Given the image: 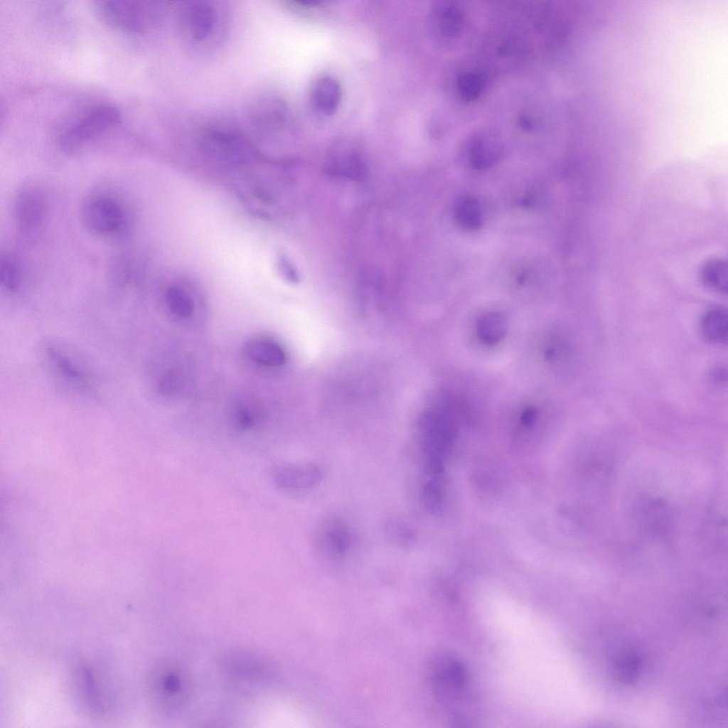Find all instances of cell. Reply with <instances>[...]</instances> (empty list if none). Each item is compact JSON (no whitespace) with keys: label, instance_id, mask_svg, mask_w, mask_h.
Here are the masks:
<instances>
[{"label":"cell","instance_id":"obj_4","mask_svg":"<svg viewBox=\"0 0 728 728\" xmlns=\"http://www.w3.org/2000/svg\"><path fill=\"white\" fill-rule=\"evenodd\" d=\"M420 441L424 458L443 460L453 442L455 427L446 407H437L424 412L419 422Z\"/></svg>","mask_w":728,"mask_h":728},{"label":"cell","instance_id":"obj_28","mask_svg":"<svg viewBox=\"0 0 728 728\" xmlns=\"http://www.w3.org/2000/svg\"><path fill=\"white\" fill-rule=\"evenodd\" d=\"M181 386L179 377L174 373L164 375L158 383L159 391L164 395H172L177 392Z\"/></svg>","mask_w":728,"mask_h":728},{"label":"cell","instance_id":"obj_24","mask_svg":"<svg viewBox=\"0 0 728 728\" xmlns=\"http://www.w3.org/2000/svg\"><path fill=\"white\" fill-rule=\"evenodd\" d=\"M0 278L6 290L11 293L18 290L21 282L19 270L15 262L7 257L1 259Z\"/></svg>","mask_w":728,"mask_h":728},{"label":"cell","instance_id":"obj_13","mask_svg":"<svg viewBox=\"0 0 728 728\" xmlns=\"http://www.w3.org/2000/svg\"><path fill=\"white\" fill-rule=\"evenodd\" d=\"M76 677L77 694L84 706L93 714H102L105 706L103 688L94 671L87 666H82Z\"/></svg>","mask_w":728,"mask_h":728},{"label":"cell","instance_id":"obj_1","mask_svg":"<svg viewBox=\"0 0 728 728\" xmlns=\"http://www.w3.org/2000/svg\"><path fill=\"white\" fill-rule=\"evenodd\" d=\"M430 681L437 698L451 712L471 701V679L461 659L451 651H441L433 659Z\"/></svg>","mask_w":728,"mask_h":728},{"label":"cell","instance_id":"obj_3","mask_svg":"<svg viewBox=\"0 0 728 728\" xmlns=\"http://www.w3.org/2000/svg\"><path fill=\"white\" fill-rule=\"evenodd\" d=\"M95 11L109 27L126 33L143 31L154 18V8L146 3L129 1H99Z\"/></svg>","mask_w":728,"mask_h":728},{"label":"cell","instance_id":"obj_17","mask_svg":"<svg viewBox=\"0 0 728 728\" xmlns=\"http://www.w3.org/2000/svg\"><path fill=\"white\" fill-rule=\"evenodd\" d=\"M47 355L55 368L68 380L85 390L91 389L87 375L68 355L53 346L47 349Z\"/></svg>","mask_w":728,"mask_h":728},{"label":"cell","instance_id":"obj_26","mask_svg":"<svg viewBox=\"0 0 728 728\" xmlns=\"http://www.w3.org/2000/svg\"><path fill=\"white\" fill-rule=\"evenodd\" d=\"M332 168L336 174L350 178L358 177L363 171L362 162L355 156H347L338 161Z\"/></svg>","mask_w":728,"mask_h":728},{"label":"cell","instance_id":"obj_5","mask_svg":"<svg viewBox=\"0 0 728 728\" xmlns=\"http://www.w3.org/2000/svg\"><path fill=\"white\" fill-rule=\"evenodd\" d=\"M218 22L216 8L207 1H190L180 11V24L185 37L194 44L208 41Z\"/></svg>","mask_w":728,"mask_h":728},{"label":"cell","instance_id":"obj_14","mask_svg":"<svg viewBox=\"0 0 728 728\" xmlns=\"http://www.w3.org/2000/svg\"><path fill=\"white\" fill-rule=\"evenodd\" d=\"M456 223L463 228L474 230L481 228L485 220L484 207L475 196H464L458 200L454 208Z\"/></svg>","mask_w":728,"mask_h":728},{"label":"cell","instance_id":"obj_11","mask_svg":"<svg viewBox=\"0 0 728 728\" xmlns=\"http://www.w3.org/2000/svg\"><path fill=\"white\" fill-rule=\"evenodd\" d=\"M464 22L462 10L450 2L438 3L433 6L429 14L432 33L441 40L451 39L459 34Z\"/></svg>","mask_w":728,"mask_h":728},{"label":"cell","instance_id":"obj_12","mask_svg":"<svg viewBox=\"0 0 728 728\" xmlns=\"http://www.w3.org/2000/svg\"><path fill=\"white\" fill-rule=\"evenodd\" d=\"M342 97L338 81L330 76L318 77L310 90V104L315 112L321 115L330 116L338 109Z\"/></svg>","mask_w":728,"mask_h":728},{"label":"cell","instance_id":"obj_21","mask_svg":"<svg viewBox=\"0 0 728 728\" xmlns=\"http://www.w3.org/2000/svg\"><path fill=\"white\" fill-rule=\"evenodd\" d=\"M615 675L618 681L625 685L634 682L641 673V660L635 653L628 652L619 656L615 662Z\"/></svg>","mask_w":728,"mask_h":728},{"label":"cell","instance_id":"obj_20","mask_svg":"<svg viewBox=\"0 0 728 728\" xmlns=\"http://www.w3.org/2000/svg\"><path fill=\"white\" fill-rule=\"evenodd\" d=\"M165 301L170 311L178 317L188 318L194 311L193 299L180 287H169L166 291Z\"/></svg>","mask_w":728,"mask_h":728},{"label":"cell","instance_id":"obj_6","mask_svg":"<svg viewBox=\"0 0 728 728\" xmlns=\"http://www.w3.org/2000/svg\"><path fill=\"white\" fill-rule=\"evenodd\" d=\"M202 134L201 146L211 156L223 160L237 161L245 158L250 152L247 141L235 129L210 128Z\"/></svg>","mask_w":728,"mask_h":728},{"label":"cell","instance_id":"obj_25","mask_svg":"<svg viewBox=\"0 0 728 728\" xmlns=\"http://www.w3.org/2000/svg\"><path fill=\"white\" fill-rule=\"evenodd\" d=\"M234 415L237 426L242 430L250 429L259 422V412L250 404L240 403Z\"/></svg>","mask_w":728,"mask_h":728},{"label":"cell","instance_id":"obj_16","mask_svg":"<svg viewBox=\"0 0 728 728\" xmlns=\"http://www.w3.org/2000/svg\"><path fill=\"white\" fill-rule=\"evenodd\" d=\"M700 328L705 338L714 343H724L727 341L728 321L727 310L714 307L705 313Z\"/></svg>","mask_w":728,"mask_h":728},{"label":"cell","instance_id":"obj_19","mask_svg":"<svg viewBox=\"0 0 728 728\" xmlns=\"http://www.w3.org/2000/svg\"><path fill=\"white\" fill-rule=\"evenodd\" d=\"M476 328L480 341L486 345L493 346L503 339L507 326L500 313L491 311L479 318Z\"/></svg>","mask_w":728,"mask_h":728},{"label":"cell","instance_id":"obj_22","mask_svg":"<svg viewBox=\"0 0 728 728\" xmlns=\"http://www.w3.org/2000/svg\"><path fill=\"white\" fill-rule=\"evenodd\" d=\"M325 541L328 547L338 554L344 553L350 543V535L347 528L340 522L332 523L326 530Z\"/></svg>","mask_w":728,"mask_h":728},{"label":"cell","instance_id":"obj_27","mask_svg":"<svg viewBox=\"0 0 728 728\" xmlns=\"http://www.w3.org/2000/svg\"><path fill=\"white\" fill-rule=\"evenodd\" d=\"M387 530L391 537L401 544H409L412 542L414 534L412 530L405 523L397 520L387 524Z\"/></svg>","mask_w":728,"mask_h":728},{"label":"cell","instance_id":"obj_9","mask_svg":"<svg viewBox=\"0 0 728 728\" xmlns=\"http://www.w3.org/2000/svg\"><path fill=\"white\" fill-rule=\"evenodd\" d=\"M83 219L87 228L99 235H109L119 230L123 212L119 204L109 198H98L87 204Z\"/></svg>","mask_w":728,"mask_h":728},{"label":"cell","instance_id":"obj_10","mask_svg":"<svg viewBox=\"0 0 728 728\" xmlns=\"http://www.w3.org/2000/svg\"><path fill=\"white\" fill-rule=\"evenodd\" d=\"M47 205L44 196L33 189L23 191L15 205V218L19 230L31 235L41 230L46 217Z\"/></svg>","mask_w":728,"mask_h":728},{"label":"cell","instance_id":"obj_2","mask_svg":"<svg viewBox=\"0 0 728 728\" xmlns=\"http://www.w3.org/2000/svg\"><path fill=\"white\" fill-rule=\"evenodd\" d=\"M119 119L120 113L117 107L111 105H98L62 133L60 145L64 151H75L107 132Z\"/></svg>","mask_w":728,"mask_h":728},{"label":"cell","instance_id":"obj_30","mask_svg":"<svg viewBox=\"0 0 728 728\" xmlns=\"http://www.w3.org/2000/svg\"><path fill=\"white\" fill-rule=\"evenodd\" d=\"M520 124L521 127L525 130H529L531 128V122L527 118L522 119Z\"/></svg>","mask_w":728,"mask_h":728},{"label":"cell","instance_id":"obj_23","mask_svg":"<svg viewBox=\"0 0 728 728\" xmlns=\"http://www.w3.org/2000/svg\"><path fill=\"white\" fill-rule=\"evenodd\" d=\"M457 85L462 98L466 101H471L480 95L484 86V80L480 73L468 72L459 76Z\"/></svg>","mask_w":728,"mask_h":728},{"label":"cell","instance_id":"obj_18","mask_svg":"<svg viewBox=\"0 0 728 728\" xmlns=\"http://www.w3.org/2000/svg\"><path fill=\"white\" fill-rule=\"evenodd\" d=\"M727 262L718 257L707 259L702 264L700 276L702 282L710 289L719 293L726 294L727 291Z\"/></svg>","mask_w":728,"mask_h":728},{"label":"cell","instance_id":"obj_29","mask_svg":"<svg viewBox=\"0 0 728 728\" xmlns=\"http://www.w3.org/2000/svg\"><path fill=\"white\" fill-rule=\"evenodd\" d=\"M537 410L534 406L525 407L521 412L520 422L525 427L532 426L537 419Z\"/></svg>","mask_w":728,"mask_h":728},{"label":"cell","instance_id":"obj_7","mask_svg":"<svg viewBox=\"0 0 728 728\" xmlns=\"http://www.w3.org/2000/svg\"><path fill=\"white\" fill-rule=\"evenodd\" d=\"M322 471L313 463L277 464L270 470L274 484L284 490L297 491L311 488L322 478Z\"/></svg>","mask_w":728,"mask_h":728},{"label":"cell","instance_id":"obj_15","mask_svg":"<svg viewBox=\"0 0 728 728\" xmlns=\"http://www.w3.org/2000/svg\"><path fill=\"white\" fill-rule=\"evenodd\" d=\"M247 353L254 363L264 366H279L286 361V354L283 348L277 343L268 339H259L250 342Z\"/></svg>","mask_w":728,"mask_h":728},{"label":"cell","instance_id":"obj_8","mask_svg":"<svg viewBox=\"0 0 728 728\" xmlns=\"http://www.w3.org/2000/svg\"><path fill=\"white\" fill-rule=\"evenodd\" d=\"M502 154V145L498 137L488 132L474 133L463 144L461 156L471 168L483 169L496 164Z\"/></svg>","mask_w":728,"mask_h":728}]
</instances>
